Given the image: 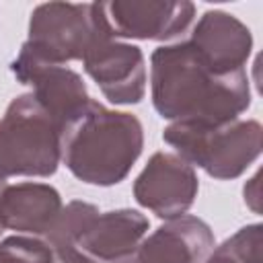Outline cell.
<instances>
[{"label":"cell","mask_w":263,"mask_h":263,"mask_svg":"<svg viewBox=\"0 0 263 263\" xmlns=\"http://www.w3.org/2000/svg\"><path fill=\"white\" fill-rule=\"evenodd\" d=\"M150 95L162 119L220 125L251 107V80L247 70L218 74L181 39L152 51Z\"/></svg>","instance_id":"cell-1"},{"label":"cell","mask_w":263,"mask_h":263,"mask_svg":"<svg viewBox=\"0 0 263 263\" xmlns=\"http://www.w3.org/2000/svg\"><path fill=\"white\" fill-rule=\"evenodd\" d=\"M142 150V121L134 113L109 109L92 99L62 129V164L86 185L121 183Z\"/></svg>","instance_id":"cell-2"},{"label":"cell","mask_w":263,"mask_h":263,"mask_svg":"<svg viewBox=\"0 0 263 263\" xmlns=\"http://www.w3.org/2000/svg\"><path fill=\"white\" fill-rule=\"evenodd\" d=\"M162 140L193 168L205 171L216 181L240 177L263 148V127L257 119H232L220 125L171 121Z\"/></svg>","instance_id":"cell-3"},{"label":"cell","mask_w":263,"mask_h":263,"mask_svg":"<svg viewBox=\"0 0 263 263\" xmlns=\"http://www.w3.org/2000/svg\"><path fill=\"white\" fill-rule=\"evenodd\" d=\"M62 164V129L31 92L14 97L0 117V183L51 177Z\"/></svg>","instance_id":"cell-4"},{"label":"cell","mask_w":263,"mask_h":263,"mask_svg":"<svg viewBox=\"0 0 263 263\" xmlns=\"http://www.w3.org/2000/svg\"><path fill=\"white\" fill-rule=\"evenodd\" d=\"M92 2H43L29 16L27 41L16 58L41 64H60L82 60L95 35Z\"/></svg>","instance_id":"cell-5"},{"label":"cell","mask_w":263,"mask_h":263,"mask_svg":"<svg viewBox=\"0 0 263 263\" xmlns=\"http://www.w3.org/2000/svg\"><path fill=\"white\" fill-rule=\"evenodd\" d=\"M95 35L82 58L84 72L97 82L113 105H136L146 95V58L134 43L115 39L103 18L99 2H92Z\"/></svg>","instance_id":"cell-6"},{"label":"cell","mask_w":263,"mask_h":263,"mask_svg":"<svg viewBox=\"0 0 263 263\" xmlns=\"http://www.w3.org/2000/svg\"><path fill=\"white\" fill-rule=\"evenodd\" d=\"M115 39L171 41L187 33L195 6L187 0H109L99 2Z\"/></svg>","instance_id":"cell-7"},{"label":"cell","mask_w":263,"mask_h":263,"mask_svg":"<svg viewBox=\"0 0 263 263\" xmlns=\"http://www.w3.org/2000/svg\"><path fill=\"white\" fill-rule=\"evenodd\" d=\"M134 199L162 220L183 216L195 203L199 179L195 168L175 152H154L134 181Z\"/></svg>","instance_id":"cell-8"},{"label":"cell","mask_w":263,"mask_h":263,"mask_svg":"<svg viewBox=\"0 0 263 263\" xmlns=\"http://www.w3.org/2000/svg\"><path fill=\"white\" fill-rule=\"evenodd\" d=\"M10 72L21 84L31 86V95L53 117L60 129H64L90 101L82 76L68 66L14 58L10 62Z\"/></svg>","instance_id":"cell-9"},{"label":"cell","mask_w":263,"mask_h":263,"mask_svg":"<svg viewBox=\"0 0 263 263\" xmlns=\"http://www.w3.org/2000/svg\"><path fill=\"white\" fill-rule=\"evenodd\" d=\"M187 41L218 74L242 72L253 51L251 29L220 8L205 10L191 27Z\"/></svg>","instance_id":"cell-10"},{"label":"cell","mask_w":263,"mask_h":263,"mask_svg":"<svg viewBox=\"0 0 263 263\" xmlns=\"http://www.w3.org/2000/svg\"><path fill=\"white\" fill-rule=\"evenodd\" d=\"M214 247L210 224L193 214H183L146 234L136 253L144 263H205Z\"/></svg>","instance_id":"cell-11"},{"label":"cell","mask_w":263,"mask_h":263,"mask_svg":"<svg viewBox=\"0 0 263 263\" xmlns=\"http://www.w3.org/2000/svg\"><path fill=\"white\" fill-rule=\"evenodd\" d=\"M64 208L60 191L49 183H4L0 191V224L16 234L43 236Z\"/></svg>","instance_id":"cell-12"},{"label":"cell","mask_w":263,"mask_h":263,"mask_svg":"<svg viewBox=\"0 0 263 263\" xmlns=\"http://www.w3.org/2000/svg\"><path fill=\"white\" fill-rule=\"evenodd\" d=\"M150 222L140 210L119 208L99 212L95 222L78 240V249L101 263H113L138 249L148 234Z\"/></svg>","instance_id":"cell-13"},{"label":"cell","mask_w":263,"mask_h":263,"mask_svg":"<svg viewBox=\"0 0 263 263\" xmlns=\"http://www.w3.org/2000/svg\"><path fill=\"white\" fill-rule=\"evenodd\" d=\"M99 216V208L88 201H68L51 228L41 236L51 249H62V247H74L78 245L80 236L86 232V228L95 222Z\"/></svg>","instance_id":"cell-14"},{"label":"cell","mask_w":263,"mask_h":263,"mask_svg":"<svg viewBox=\"0 0 263 263\" xmlns=\"http://www.w3.org/2000/svg\"><path fill=\"white\" fill-rule=\"evenodd\" d=\"M51 247L39 236L12 234L0 240V263H51Z\"/></svg>","instance_id":"cell-15"},{"label":"cell","mask_w":263,"mask_h":263,"mask_svg":"<svg viewBox=\"0 0 263 263\" xmlns=\"http://www.w3.org/2000/svg\"><path fill=\"white\" fill-rule=\"evenodd\" d=\"M51 253H53L51 263H101L95 257L86 255L82 249H78V245L62 247V249H51Z\"/></svg>","instance_id":"cell-16"},{"label":"cell","mask_w":263,"mask_h":263,"mask_svg":"<svg viewBox=\"0 0 263 263\" xmlns=\"http://www.w3.org/2000/svg\"><path fill=\"white\" fill-rule=\"evenodd\" d=\"M113 263H144L140 257H138V253L134 251V253H129V255H125V257H121V259H117V261H113Z\"/></svg>","instance_id":"cell-17"},{"label":"cell","mask_w":263,"mask_h":263,"mask_svg":"<svg viewBox=\"0 0 263 263\" xmlns=\"http://www.w3.org/2000/svg\"><path fill=\"white\" fill-rule=\"evenodd\" d=\"M2 187H4V183H0V191H2ZM4 232V228H2V224H0V234Z\"/></svg>","instance_id":"cell-18"}]
</instances>
